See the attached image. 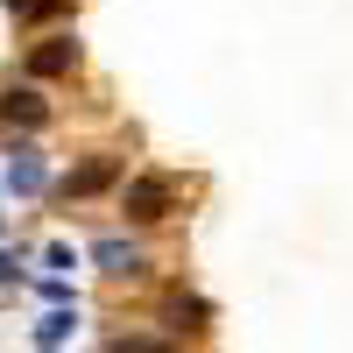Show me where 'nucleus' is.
Instances as JSON below:
<instances>
[{
    "mask_svg": "<svg viewBox=\"0 0 353 353\" xmlns=\"http://www.w3.org/2000/svg\"><path fill=\"white\" fill-rule=\"evenodd\" d=\"M78 64V36H43L36 50H28V71H36V78H64Z\"/></svg>",
    "mask_w": 353,
    "mask_h": 353,
    "instance_id": "nucleus-4",
    "label": "nucleus"
},
{
    "mask_svg": "<svg viewBox=\"0 0 353 353\" xmlns=\"http://www.w3.org/2000/svg\"><path fill=\"white\" fill-rule=\"evenodd\" d=\"M71 332H78V304H71V311H50L43 325H36V346H43V353H57V346H64Z\"/></svg>",
    "mask_w": 353,
    "mask_h": 353,
    "instance_id": "nucleus-7",
    "label": "nucleus"
},
{
    "mask_svg": "<svg viewBox=\"0 0 353 353\" xmlns=\"http://www.w3.org/2000/svg\"><path fill=\"white\" fill-rule=\"evenodd\" d=\"M0 176H8V191H14V198H36V191L50 184V163H43V149L14 141V149H8V170H0Z\"/></svg>",
    "mask_w": 353,
    "mask_h": 353,
    "instance_id": "nucleus-2",
    "label": "nucleus"
},
{
    "mask_svg": "<svg viewBox=\"0 0 353 353\" xmlns=\"http://www.w3.org/2000/svg\"><path fill=\"white\" fill-rule=\"evenodd\" d=\"M36 8H43V0H8V14H21V21L36 14Z\"/></svg>",
    "mask_w": 353,
    "mask_h": 353,
    "instance_id": "nucleus-11",
    "label": "nucleus"
},
{
    "mask_svg": "<svg viewBox=\"0 0 353 353\" xmlns=\"http://www.w3.org/2000/svg\"><path fill=\"white\" fill-rule=\"evenodd\" d=\"M106 353H176L170 339H141V332H121V339H106Z\"/></svg>",
    "mask_w": 353,
    "mask_h": 353,
    "instance_id": "nucleus-9",
    "label": "nucleus"
},
{
    "mask_svg": "<svg viewBox=\"0 0 353 353\" xmlns=\"http://www.w3.org/2000/svg\"><path fill=\"white\" fill-rule=\"evenodd\" d=\"M113 176H121V156H92V163H78L71 176H64V198H92V191H106Z\"/></svg>",
    "mask_w": 353,
    "mask_h": 353,
    "instance_id": "nucleus-6",
    "label": "nucleus"
},
{
    "mask_svg": "<svg viewBox=\"0 0 353 353\" xmlns=\"http://www.w3.org/2000/svg\"><path fill=\"white\" fill-rule=\"evenodd\" d=\"M8 283H21V254H0V290Z\"/></svg>",
    "mask_w": 353,
    "mask_h": 353,
    "instance_id": "nucleus-10",
    "label": "nucleus"
},
{
    "mask_svg": "<svg viewBox=\"0 0 353 353\" xmlns=\"http://www.w3.org/2000/svg\"><path fill=\"white\" fill-rule=\"evenodd\" d=\"M92 261L106 276H134L141 269V241H128V233H106V241H92Z\"/></svg>",
    "mask_w": 353,
    "mask_h": 353,
    "instance_id": "nucleus-5",
    "label": "nucleus"
},
{
    "mask_svg": "<svg viewBox=\"0 0 353 353\" xmlns=\"http://www.w3.org/2000/svg\"><path fill=\"white\" fill-rule=\"evenodd\" d=\"M0 121L36 134V128H50V99L36 92V85H8V92H0Z\"/></svg>",
    "mask_w": 353,
    "mask_h": 353,
    "instance_id": "nucleus-3",
    "label": "nucleus"
},
{
    "mask_svg": "<svg viewBox=\"0 0 353 353\" xmlns=\"http://www.w3.org/2000/svg\"><path fill=\"white\" fill-rule=\"evenodd\" d=\"M170 205H176V176H163V170H149V176H128V191H121V212H128L134 226H156V219H170Z\"/></svg>",
    "mask_w": 353,
    "mask_h": 353,
    "instance_id": "nucleus-1",
    "label": "nucleus"
},
{
    "mask_svg": "<svg viewBox=\"0 0 353 353\" xmlns=\"http://www.w3.org/2000/svg\"><path fill=\"white\" fill-rule=\"evenodd\" d=\"M163 318H170L163 332H205V304H198V297H170Z\"/></svg>",
    "mask_w": 353,
    "mask_h": 353,
    "instance_id": "nucleus-8",
    "label": "nucleus"
}]
</instances>
